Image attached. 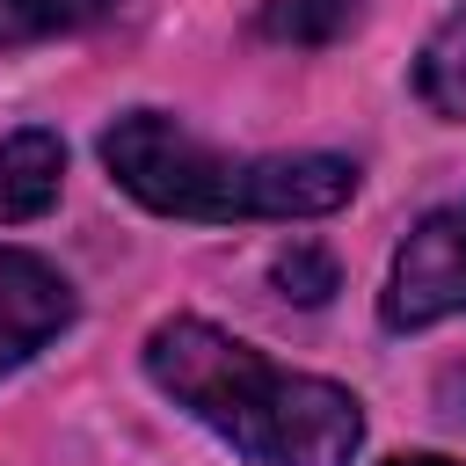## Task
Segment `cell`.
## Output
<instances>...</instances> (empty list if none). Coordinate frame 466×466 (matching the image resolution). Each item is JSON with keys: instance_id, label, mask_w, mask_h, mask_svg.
Returning a JSON list of instances; mask_svg holds the SVG:
<instances>
[{"instance_id": "cell-1", "label": "cell", "mask_w": 466, "mask_h": 466, "mask_svg": "<svg viewBox=\"0 0 466 466\" xmlns=\"http://www.w3.org/2000/svg\"><path fill=\"white\" fill-rule=\"evenodd\" d=\"M146 379L255 466H350L364 444V408L350 386L284 371L197 313L146 335Z\"/></svg>"}, {"instance_id": "cell-2", "label": "cell", "mask_w": 466, "mask_h": 466, "mask_svg": "<svg viewBox=\"0 0 466 466\" xmlns=\"http://www.w3.org/2000/svg\"><path fill=\"white\" fill-rule=\"evenodd\" d=\"M102 167L167 218H320L350 204L357 167L342 153H218L160 109H131L102 131Z\"/></svg>"}, {"instance_id": "cell-3", "label": "cell", "mask_w": 466, "mask_h": 466, "mask_svg": "<svg viewBox=\"0 0 466 466\" xmlns=\"http://www.w3.org/2000/svg\"><path fill=\"white\" fill-rule=\"evenodd\" d=\"M451 313H466V197L444 204V211H430L400 240V255L386 269V299H379V320L393 335L451 320Z\"/></svg>"}, {"instance_id": "cell-4", "label": "cell", "mask_w": 466, "mask_h": 466, "mask_svg": "<svg viewBox=\"0 0 466 466\" xmlns=\"http://www.w3.org/2000/svg\"><path fill=\"white\" fill-rule=\"evenodd\" d=\"M66 320H73V284L29 248H0V371L36 357Z\"/></svg>"}, {"instance_id": "cell-5", "label": "cell", "mask_w": 466, "mask_h": 466, "mask_svg": "<svg viewBox=\"0 0 466 466\" xmlns=\"http://www.w3.org/2000/svg\"><path fill=\"white\" fill-rule=\"evenodd\" d=\"M58 175H66L58 131H44V124L7 131V138H0V226L44 218V211L58 204Z\"/></svg>"}, {"instance_id": "cell-6", "label": "cell", "mask_w": 466, "mask_h": 466, "mask_svg": "<svg viewBox=\"0 0 466 466\" xmlns=\"http://www.w3.org/2000/svg\"><path fill=\"white\" fill-rule=\"evenodd\" d=\"M116 0H0V51L22 44H51V36H80L109 15Z\"/></svg>"}, {"instance_id": "cell-7", "label": "cell", "mask_w": 466, "mask_h": 466, "mask_svg": "<svg viewBox=\"0 0 466 466\" xmlns=\"http://www.w3.org/2000/svg\"><path fill=\"white\" fill-rule=\"evenodd\" d=\"M415 95H422L437 116L466 124V15L437 22V36L422 44V58H415Z\"/></svg>"}, {"instance_id": "cell-8", "label": "cell", "mask_w": 466, "mask_h": 466, "mask_svg": "<svg viewBox=\"0 0 466 466\" xmlns=\"http://www.w3.org/2000/svg\"><path fill=\"white\" fill-rule=\"evenodd\" d=\"M357 22V0H262V36L269 44H335L342 29Z\"/></svg>"}, {"instance_id": "cell-9", "label": "cell", "mask_w": 466, "mask_h": 466, "mask_svg": "<svg viewBox=\"0 0 466 466\" xmlns=\"http://www.w3.org/2000/svg\"><path fill=\"white\" fill-rule=\"evenodd\" d=\"M269 277H277V284H284V299H299V306H320V299L335 291V262H328L313 240H291V248H277Z\"/></svg>"}, {"instance_id": "cell-10", "label": "cell", "mask_w": 466, "mask_h": 466, "mask_svg": "<svg viewBox=\"0 0 466 466\" xmlns=\"http://www.w3.org/2000/svg\"><path fill=\"white\" fill-rule=\"evenodd\" d=\"M386 466H451V459H430V451H408V459H386Z\"/></svg>"}]
</instances>
